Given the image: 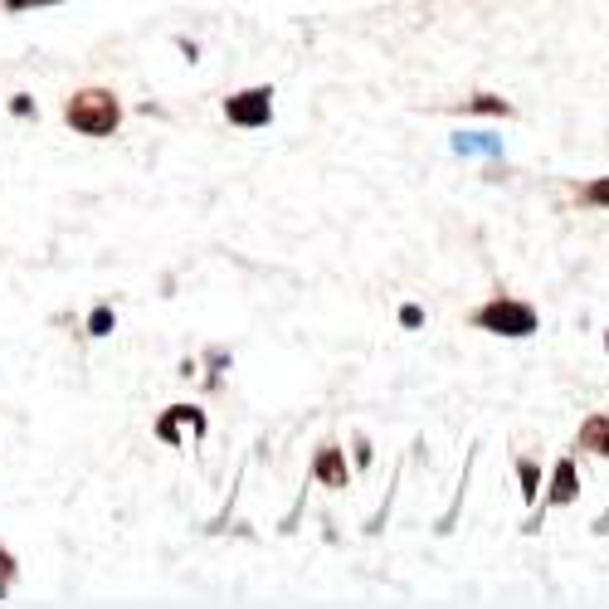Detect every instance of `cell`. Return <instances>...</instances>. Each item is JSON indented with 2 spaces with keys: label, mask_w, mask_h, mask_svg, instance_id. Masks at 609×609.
<instances>
[{
  "label": "cell",
  "mask_w": 609,
  "mask_h": 609,
  "mask_svg": "<svg viewBox=\"0 0 609 609\" xmlns=\"http://www.w3.org/2000/svg\"><path fill=\"white\" fill-rule=\"evenodd\" d=\"M64 122L83 137H113L117 122H122V103L108 88H78L69 98V108H64Z\"/></svg>",
  "instance_id": "6da1fadb"
},
{
  "label": "cell",
  "mask_w": 609,
  "mask_h": 609,
  "mask_svg": "<svg viewBox=\"0 0 609 609\" xmlns=\"http://www.w3.org/2000/svg\"><path fill=\"white\" fill-rule=\"evenodd\" d=\"M468 322L483 327V332H497V337H532L536 332V312L527 303H517V298H493V303L478 307Z\"/></svg>",
  "instance_id": "7a4b0ae2"
},
{
  "label": "cell",
  "mask_w": 609,
  "mask_h": 609,
  "mask_svg": "<svg viewBox=\"0 0 609 609\" xmlns=\"http://www.w3.org/2000/svg\"><path fill=\"white\" fill-rule=\"evenodd\" d=\"M225 117L234 127H264L273 117V93L268 88H244V93H229L225 98Z\"/></svg>",
  "instance_id": "3957f363"
},
{
  "label": "cell",
  "mask_w": 609,
  "mask_h": 609,
  "mask_svg": "<svg viewBox=\"0 0 609 609\" xmlns=\"http://www.w3.org/2000/svg\"><path fill=\"white\" fill-rule=\"evenodd\" d=\"M575 444L585 449V454H600L609 458V415H590L580 424V434H575Z\"/></svg>",
  "instance_id": "277c9868"
},
{
  "label": "cell",
  "mask_w": 609,
  "mask_h": 609,
  "mask_svg": "<svg viewBox=\"0 0 609 609\" xmlns=\"http://www.w3.org/2000/svg\"><path fill=\"white\" fill-rule=\"evenodd\" d=\"M312 468H317V483H327V488H342V483H346V463H342V454H337L332 444L317 454V463H312Z\"/></svg>",
  "instance_id": "5b68a950"
},
{
  "label": "cell",
  "mask_w": 609,
  "mask_h": 609,
  "mask_svg": "<svg viewBox=\"0 0 609 609\" xmlns=\"http://www.w3.org/2000/svg\"><path fill=\"white\" fill-rule=\"evenodd\" d=\"M575 493H580L575 463L571 458H561V463H556V478H551V502H575Z\"/></svg>",
  "instance_id": "8992f818"
},
{
  "label": "cell",
  "mask_w": 609,
  "mask_h": 609,
  "mask_svg": "<svg viewBox=\"0 0 609 609\" xmlns=\"http://www.w3.org/2000/svg\"><path fill=\"white\" fill-rule=\"evenodd\" d=\"M580 200H585V205H595V210H609V176L590 181V186L580 191Z\"/></svg>",
  "instance_id": "52a82bcc"
},
{
  "label": "cell",
  "mask_w": 609,
  "mask_h": 609,
  "mask_svg": "<svg viewBox=\"0 0 609 609\" xmlns=\"http://www.w3.org/2000/svg\"><path fill=\"white\" fill-rule=\"evenodd\" d=\"M517 473H522V497L532 502V497H536V483H541V473H536V463H527V458H517Z\"/></svg>",
  "instance_id": "ba28073f"
},
{
  "label": "cell",
  "mask_w": 609,
  "mask_h": 609,
  "mask_svg": "<svg viewBox=\"0 0 609 609\" xmlns=\"http://www.w3.org/2000/svg\"><path fill=\"white\" fill-rule=\"evenodd\" d=\"M88 332H93V337H103V332H113V312H108V307H98V312L88 317Z\"/></svg>",
  "instance_id": "9c48e42d"
},
{
  "label": "cell",
  "mask_w": 609,
  "mask_h": 609,
  "mask_svg": "<svg viewBox=\"0 0 609 609\" xmlns=\"http://www.w3.org/2000/svg\"><path fill=\"white\" fill-rule=\"evenodd\" d=\"M10 580H15V561H10V551L0 546V600H5V590H10Z\"/></svg>",
  "instance_id": "30bf717a"
},
{
  "label": "cell",
  "mask_w": 609,
  "mask_h": 609,
  "mask_svg": "<svg viewBox=\"0 0 609 609\" xmlns=\"http://www.w3.org/2000/svg\"><path fill=\"white\" fill-rule=\"evenodd\" d=\"M468 108H473V113H507V103H502V98H488V93H483V98H473V103H468Z\"/></svg>",
  "instance_id": "8fae6325"
},
{
  "label": "cell",
  "mask_w": 609,
  "mask_h": 609,
  "mask_svg": "<svg viewBox=\"0 0 609 609\" xmlns=\"http://www.w3.org/2000/svg\"><path fill=\"white\" fill-rule=\"evenodd\" d=\"M39 5H59V0H5V10H39Z\"/></svg>",
  "instance_id": "7c38bea8"
},
{
  "label": "cell",
  "mask_w": 609,
  "mask_h": 609,
  "mask_svg": "<svg viewBox=\"0 0 609 609\" xmlns=\"http://www.w3.org/2000/svg\"><path fill=\"white\" fill-rule=\"evenodd\" d=\"M400 322H405V327H419V322H424V312H419V307H400Z\"/></svg>",
  "instance_id": "4fadbf2b"
}]
</instances>
